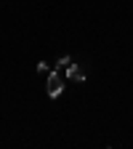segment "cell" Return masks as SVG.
I'll list each match as a JSON object with an SVG mask.
<instances>
[{"mask_svg":"<svg viewBox=\"0 0 133 149\" xmlns=\"http://www.w3.org/2000/svg\"><path fill=\"white\" fill-rule=\"evenodd\" d=\"M61 91H64V83H61V77H59V72H51V74H48V96H51V99H59Z\"/></svg>","mask_w":133,"mask_h":149,"instance_id":"1","label":"cell"},{"mask_svg":"<svg viewBox=\"0 0 133 149\" xmlns=\"http://www.w3.org/2000/svg\"><path fill=\"white\" fill-rule=\"evenodd\" d=\"M67 74H69V80H85V69L80 64H67Z\"/></svg>","mask_w":133,"mask_h":149,"instance_id":"2","label":"cell"},{"mask_svg":"<svg viewBox=\"0 0 133 149\" xmlns=\"http://www.w3.org/2000/svg\"><path fill=\"white\" fill-rule=\"evenodd\" d=\"M72 59H69V56H61V59H59V64H56V67H67Z\"/></svg>","mask_w":133,"mask_h":149,"instance_id":"3","label":"cell"}]
</instances>
